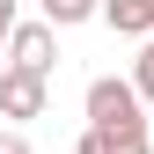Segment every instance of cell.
<instances>
[{"label": "cell", "instance_id": "obj_5", "mask_svg": "<svg viewBox=\"0 0 154 154\" xmlns=\"http://www.w3.org/2000/svg\"><path fill=\"white\" fill-rule=\"evenodd\" d=\"M103 22L125 37H154V0H103Z\"/></svg>", "mask_w": 154, "mask_h": 154}, {"label": "cell", "instance_id": "obj_1", "mask_svg": "<svg viewBox=\"0 0 154 154\" xmlns=\"http://www.w3.org/2000/svg\"><path fill=\"white\" fill-rule=\"evenodd\" d=\"M140 103H147V95L132 81H118V73H95V81H88V125H147Z\"/></svg>", "mask_w": 154, "mask_h": 154}, {"label": "cell", "instance_id": "obj_7", "mask_svg": "<svg viewBox=\"0 0 154 154\" xmlns=\"http://www.w3.org/2000/svg\"><path fill=\"white\" fill-rule=\"evenodd\" d=\"M132 88L154 103V37H147V51H140V66H132Z\"/></svg>", "mask_w": 154, "mask_h": 154}, {"label": "cell", "instance_id": "obj_9", "mask_svg": "<svg viewBox=\"0 0 154 154\" xmlns=\"http://www.w3.org/2000/svg\"><path fill=\"white\" fill-rule=\"evenodd\" d=\"M0 37H15V0H0Z\"/></svg>", "mask_w": 154, "mask_h": 154}, {"label": "cell", "instance_id": "obj_8", "mask_svg": "<svg viewBox=\"0 0 154 154\" xmlns=\"http://www.w3.org/2000/svg\"><path fill=\"white\" fill-rule=\"evenodd\" d=\"M0 154H29V140L22 132H0Z\"/></svg>", "mask_w": 154, "mask_h": 154}, {"label": "cell", "instance_id": "obj_6", "mask_svg": "<svg viewBox=\"0 0 154 154\" xmlns=\"http://www.w3.org/2000/svg\"><path fill=\"white\" fill-rule=\"evenodd\" d=\"M95 8H103V0H44V15H51V22H88Z\"/></svg>", "mask_w": 154, "mask_h": 154}, {"label": "cell", "instance_id": "obj_2", "mask_svg": "<svg viewBox=\"0 0 154 154\" xmlns=\"http://www.w3.org/2000/svg\"><path fill=\"white\" fill-rule=\"evenodd\" d=\"M73 154H154V140H147V125H88Z\"/></svg>", "mask_w": 154, "mask_h": 154}, {"label": "cell", "instance_id": "obj_3", "mask_svg": "<svg viewBox=\"0 0 154 154\" xmlns=\"http://www.w3.org/2000/svg\"><path fill=\"white\" fill-rule=\"evenodd\" d=\"M0 110H8V118H37V110H44V73L8 66L0 73Z\"/></svg>", "mask_w": 154, "mask_h": 154}, {"label": "cell", "instance_id": "obj_4", "mask_svg": "<svg viewBox=\"0 0 154 154\" xmlns=\"http://www.w3.org/2000/svg\"><path fill=\"white\" fill-rule=\"evenodd\" d=\"M8 51H15V66H29V73H51V22H22L8 37Z\"/></svg>", "mask_w": 154, "mask_h": 154}]
</instances>
